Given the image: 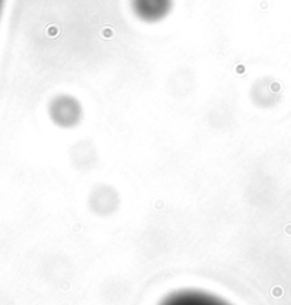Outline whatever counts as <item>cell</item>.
Here are the masks:
<instances>
[{"instance_id":"cell-1","label":"cell","mask_w":291,"mask_h":305,"mask_svg":"<svg viewBox=\"0 0 291 305\" xmlns=\"http://www.w3.org/2000/svg\"><path fill=\"white\" fill-rule=\"evenodd\" d=\"M159 305H229L220 298L210 295L203 291L185 290L176 291L163 298Z\"/></svg>"}]
</instances>
